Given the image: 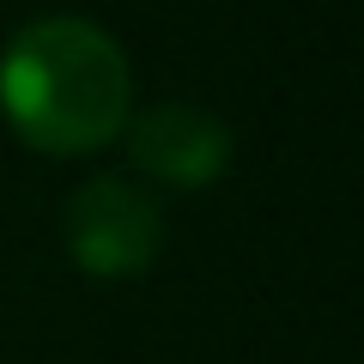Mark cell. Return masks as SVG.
Here are the masks:
<instances>
[{
  "instance_id": "obj_3",
  "label": "cell",
  "mask_w": 364,
  "mask_h": 364,
  "mask_svg": "<svg viewBox=\"0 0 364 364\" xmlns=\"http://www.w3.org/2000/svg\"><path fill=\"white\" fill-rule=\"evenodd\" d=\"M128 158L164 188H207L231 158V134L188 104H158L128 128Z\"/></svg>"
},
{
  "instance_id": "obj_2",
  "label": "cell",
  "mask_w": 364,
  "mask_h": 364,
  "mask_svg": "<svg viewBox=\"0 0 364 364\" xmlns=\"http://www.w3.org/2000/svg\"><path fill=\"white\" fill-rule=\"evenodd\" d=\"M67 255L91 279H134L158 255V213L122 176H97L67 200Z\"/></svg>"
},
{
  "instance_id": "obj_1",
  "label": "cell",
  "mask_w": 364,
  "mask_h": 364,
  "mask_svg": "<svg viewBox=\"0 0 364 364\" xmlns=\"http://www.w3.org/2000/svg\"><path fill=\"white\" fill-rule=\"evenodd\" d=\"M6 122L43 152H91L128 116V61L85 18H37L0 61Z\"/></svg>"
}]
</instances>
